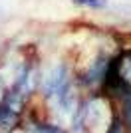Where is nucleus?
<instances>
[{
  "label": "nucleus",
  "instance_id": "f03ea898",
  "mask_svg": "<svg viewBox=\"0 0 131 133\" xmlns=\"http://www.w3.org/2000/svg\"><path fill=\"white\" fill-rule=\"evenodd\" d=\"M22 113L12 109L8 103H0V131L4 133H16V129L22 125Z\"/></svg>",
  "mask_w": 131,
  "mask_h": 133
},
{
  "label": "nucleus",
  "instance_id": "f257e3e1",
  "mask_svg": "<svg viewBox=\"0 0 131 133\" xmlns=\"http://www.w3.org/2000/svg\"><path fill=\"white\" fill-rule=\"evenodd\" d=\"M74 83H76V74H74L71 60H58L50 68L42 70L38 94L44 101H48L66 91L68 88H71Z\"/></svg>",
  "mask_w": 131,
  "mask_h": 133
},
{
  "label": "nucleus",
  "instance_id": "7ed1b4c3",
  "mask_svg": "<svg viewBox=\"0 0 131 133\" xmlns=\"http://www.w3.org/2000/svg\"><path fill=\"white\" fill-rule=\"evenodd\" d=\"M77 8H87V10H93V12H99V10H105L109 6V0H71Z\"/></svg>",
  "mask_w": 131,
  "mask_h": 133
},
{
  "label": "nucleus",
  "instance_id": "20e7f679",
  "mask_svg": "<svg viewBox=\"0 0 131 133\" xmlns=\"http://www.w3.org/2000/svg\"><path fill=\"white\" fill-rule=\"evenodd\" d=\"M0 16H2V8H0Z\"/></svg>",
  "mask_w": 131,
  "mask_h": 133
}]
</instances>
